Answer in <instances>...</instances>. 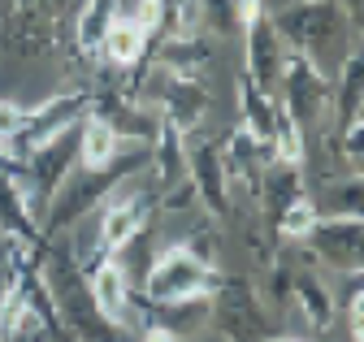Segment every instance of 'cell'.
<instances>
[{"label": "cell", "instance_id": "10", "mask_svg": "<svg viewBox=\"0 0 364 342\" xmlns=\"http://www.w3.org/2000/svg\"><path fill=\"white\" fill-rule=\"evenodd\" d=\"M165 104L178 121H196L200 109H204V96L200 87H187V82H173V87H165Z\"/></svg>", "mask_w": 364, "mask_h": 342}, {"label": "cell", "instance_id": "2", "mask_svg": "<svg viewBox=\"0 0 364 342\" xmlns=\"http://www.w3.org/2000/svg\"><path fill=\"white\" fill-rule=\"evenodd\" d=\"M148 208H152V195L148 191H130V195H113L109 208H105V221H100V243L109 251L126 247L134 234L148 226Z\"/></svg>", "mask_w": 364, "mask_h": 342}, {"label": "cell", "instance_id": "16", "mask_svg": "<svg viewBox=\"0 0 364 342\" xmlns=\"http://www.w3.org/2000/svg\"><path fill=\"white\" fill-rule=\"evenodd\" d=\"M144 342H173V333H169L165 325H152V329L144 333Z\"/></svg>", "mask_w": 364, "mask_h": 342}, {"label": "cell", "instance_id": "15", "mask_svg": "<svg viewBox=\"0 0 364 342\" xmlns=\"http://www.w3.org/2000/svg\"><path fill=\"white\" fill-rule=\"evenodd\" d=\"M204 57H208V48H204V44H196V39H187V44L178 39V44H169V53H165V61H169V65H200Z\"/></svg>", "mask_w": 364, "mask_h": 342}, {"label": "cell", "instance_id": "13", "mask_svg": "<svg viewBox=\"0 0 364 342\" xmlns=\"http://www.w3.org/2000/svg\"><path fill=\"white\" fill-rule=\"evenodd\" d=\"M182 152L178 148V135H173V126L165 131V139H161V152H156V160H161V169H165V182H178L182 178Z\"/></svg>", "mask_w": 364, "mask_h": 342}, {"label": "cell", "instance_id": "14", "mask_svg": "<svg viewBox=\"0 0 364 342\" xmlns=\"http://www.w3.org/2000/svg\"><path fill=\"white\" fill-rule=\"evenodd\" d=\"M247 121L256 126L260 139H269V135H273V121H278V117L264 109V96H256V92H247Z\"/></svg>", "mask_w": 364, "mask_h": 342}, {"label": "cell", "instance_id": "9", "mask_svg": "<svg viewBox=\"0 0 364 342\" xmlns=\"http://www.w3.org/2000/svg\"><path fill=\"white\" fill-rule=\"evenodd\" d=\"M252 31V70L260 82L273 78V65H278V44H273V35L264 26H247Z\"/></svg>", "mask_w": 364, "mask_h": 342}, {"label": "cell", "instance_id": "1", "mask_svg": "<svg viewBox=\"0 0 364 342\" xmlns=\"http://www.w3.org/2000/svg\"><path fill=\"white\" fill-rule=\"evenodd\" d=\"M204 286H208V269H204L200 255L187 251V247L161 251L156 260H152V269H148V277H144V290H148V299H156V304L196 299Z\"/></svg>", "mask_w": 364, "mask_h": 342}, {"label": "cell", "instance_id": "11", "mask_svg": "<svg viewBox=\"0 0 364 342\" xmlns=\"http://www.w3.org/2000/svg\"><path fill=\"white\" fill-rule=\"evenodd\" d=\"M273 139H278V160H282L287 169H295V165L304 160L299 121H287V117H278V121H273Z\"/></svg>", "mask_w": 364, "mask_h": 342}, {"label": "cell", "instance_id": "5", "mask_svg": "<svg viewBox=\"0 0 364 342\" xmlns=\"http://www.w3.org/2000/svg\"><path fill=\"white\" fill-rule=\"evenodd\" d=\"M100 44H105L109 61L130 65V61H139V53H144V44H148V31H144L139 22H134V18H113Z\"/></svg>", "mask_w": 364, "mask_h": 342}, {"label": "cell", "instance_id": "7", "mask_svg": "<svg viewBox=\"0 0 364 342\" xmlns=\"http://www.w3.org/2000/svg\"><path fill=\"white\" fill-rule=\"evenodd\" d=\"M117 0H82V18H78V31H82V44H100L109 22L117 18L113 13Z\"/></svg>", "mask_w": 364, "mask_h": 342}, {"label": "cell", "instance_id": "3", "mask_svg": "<svg viewBox=\"0 0 364 342\" xmlns=\"http://www.w3.org/2000/svg\"><path fill=\"white\" fill-rule=\"evenodd\" d=\"M91 308H96L100 321H109V325L130 321V277L117 269V260L100 265L96 277H91Z\"/></svg>", "mask_w": 364, "mask_h": 342}, {"label": "cell", "instance_id": "8", "mask_svg": "<svg viewBox=\"0 0 364 342\" xmlns=\"http://www.w3.org/2000/svg\"><path fill=\"white\" fill-rule=\"evenodd\" d=\"M191 165H196V182L204 191V199L213 208H221V178H217V152L213 148H196L191 152Z\"/></svg>", "mask_w": 364, "mask_h": 342}, {"label": "cell", "instance_id": "12", "mask_svg": "<svg viewBox=\"0 0 364 342\" xmlns=\"http://www.w3.org/2000/svg\"><path fill=\"white\" fill-rule=\"evenodd\" d=\"M312 230H316V212H312V204H308V199H295V204H287L282 234H291V238H304V234H312Z\"/></svg>", "mask_w": 364, "mask_h": 342}, {"label": "cell", "instance_id": "4", "mask_svg": "<svg viewBox=\"0 0 364 342\" xmlns=\"http://www.w3.org/2000/svg\"><path fill=\"white\" fill-rule=\"evenodd\" d=\"M117 135H113V126L105 121V117H87L82 121V131H78V160L87 165V169H100V165H109L113 156H117Z\"/></svg>", "mask_w": 364, "mask_h": 342}, {"label": "cell", "instance_id": "6", "mask_svg": "<svg viewBox=\"0 0 364 342\" xmlns=\"http://www.w3.org/2000/svg\"><path fill=\"white\" fill-rule=\"evenodd\" d=\"M0 230H18L22 238H31V212L18 195V182L0 178Z\"/></svg>", "mask_w": 364, "mask_h": 342}]
</instances>
